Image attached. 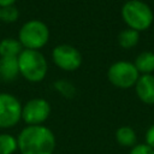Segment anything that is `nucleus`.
I'll use <instances>...</instances> for the list:
<instances>
[{"label":"nucleus","instance_id":"1","mask_svg":"<svg viewBox=\"0 0 154 154\" xmlns=\"http://www.w3.org/2000/svg\"><path fill=\"white\" fill-rule=\"evenodd\" d=\"M17 141L20 154H53L57 147L55 135L46 125H26Z\"/></svg>","mask_w":154,"mask_h":154},{"label":"nucleus","instance_id":"2","mask_svg":"<svg viewBox=\"0 0 154 154\" xmlns=\"http://www.w3.org/2000/svg\"><path fill=\"white\" fill-rule=\"evenodd\" d=\"M18 66L19 75L31 83L43 81L48 72L47 60L40 51L23 49L18 55Z\"/></svg>","mask_w":154,"mask_h":154},{"label":"nucleus","instance_id":"3","mask_svg":"<svg viewBox=\"0 0 154 154\" xmlns=\"http://www.w3.org/2000/svg\"><path fill=\"white\" fill-rule=\"evenodd\" d=\"M120 13L128 28L138 32L149 29L154 20L152 8L142 0H128L123 5Z\"/></svg>","mask_w":154,"mask_h":154},{"label":"nucleus","instance_id":"4","mask_svg":"<svg viewBox=\"0 0 154 154\" xmlns=\"http://www.w3.org/2000/svg\"><path fill=\"white\" fill-rule=\"evenodd\" d=\"M49 40V29L46 23L38 19H31L25 22L18 32V41L23 49L40 51L45 47Z\"/></svg>","mask_w":154,"mask_h":154},{"label":"nucleus","instance_id":"5","mask_svg":"<svg viewBox=\"0 0 154 154\" xmlns=\"http://www.w3.org/2000/svg\"><path fill=\"white\" fill-rule=\"evenodd\" d=\"M138 77L140 73L134 63L124 60L113 63L107 71V78L111 84L120 89H129L131 87H135Z\"/></svg>","mask_w":154,"mask_h":154},{"label":"nucleus","instance_id":"6","mask_svg":"<svg viewBox=\"0 0 154 154\" xmlns=\"http://www.w3.org/2000/svg\"><path fill=\"white\" fill-rule=\"evenodd\" d=\"M22 120V103L10 93H0V129H10Z\"/></svg>","mask_w":154,"mask_h":154},{"label":"nucleus","instance_id":"7","mask_svg":"<svg viewBox=\"0 0 154 154\" xmlns=\"http://www.w3.org/2000/svg\"><path fill=\"white\" fill-rule=\"evenodd\" d=\"M51 116V105L42 97H35L22 105V120L26 125H43Z\"/></svg>","mask_w":154,"mask_h":154},{"label":"nucleus","instance_id":"8","mask_svg":"<svg viewBox=\"0 0 154 154\" xmlns=\"http://www.w3.org/2000/svg\"><path fill=\"white\" fill-rule=\"evenodd\" d=\"M52 59L59 69L69 72L77 70L82 64V55L79 51L67 43L55 46L52 51Z\"/></svg>","mask_w":154,"mask_h":154},{"label":"nucleus","instance_id":"9","mask_svg":"<svg viewBox=\"0 0 154 154\" xmlns=\"http://www.w3.org/2000/svg\"><path fill=\"white\" fill-rule=\"evenodd\" d=\"M135 91L137 97L146 105H154V76L153 75H140Z\"/></svg>","mask_w":154,"mask_h":154},{"label":"nucleus","instance_id":"10","mask_svg":"<svg viewBox=\"0 0 154 154\" xmlns=\"http://www.w3.org/2000/svg\"><path fill=\"white\" fill-rule=\"evenodd\" d=\"M19 75L18 57L0 58V79L4 82H12Z\"/></svg>","mask_w":154,"mask_h":154},{"label":"nucleus","instance_id":"11","mask_svg":"<svg viewBox=\"0 0 154 154\" xmlns=\"http://www.w3.org/2000/svg\"><path fill=\"white\" fill-rule=\"evenodd\" d=\"M116 141L122 147L132 148L135 144H137V135L131 126L124 125L116 130Z\"/></svg>","mask_w":154,"mask_h":154},{"label":"nucleus","instance_id":"12","mask_svg":"<svg viewBox=\"0 0 154 154\" xmlns=\"http://www.w3.org/2000/svg\"><path fill=\"white\" fill-rule=\"evenodd\" d=\"M138 73L142 75H152L154 71V53L153 52H142L140 53L134 63Z\"/></svg>","mask_w":154,"mask_h":154},{"label":"nucleus","instance_id":"13","mask_svg":"<svg viewBox=\"0 0 154 154\" xmlns=\"http://www.w3.org/2000/svg\"><path fill=\"white\" fill-rule=\"evenodd\" d=\"M23 51L20 42L12 37H5L0 41V58L18 57Z\"/></svg>","mask_w":154,"mask_h":154},{"label":"nucleus","instance_id":"14","mask_svg":"<svg viewBox=\"0 0 154 154\" xmlns=\"http://www.w3.org/2000/svg\"><path fill=\"white\" fill-rule=\"evenodd\" d=\"M138 41H140V32L130 28L122 30L118 35V43L124 49H130L135 47L138 43Z\"/></svg>","mask_w":154,"mask_h":154},{"label":"nucleus","instance_id":"15","mask_svg":"<svg viewBox=\"0 0 154 154\" xmlns=\"http://www.w3.org/2000/svg\"><path fill=\"white\" fill-rule=\"evenodd\" d=\"M17 150V137L7 132H0V154H14Z\"/></svg>","mask_w":154,"mask_h":154},{"label":"nucleus","instance_id":"16","mask_svg":"<svg viewBox=\"0 0 154 154\" xmlns=\"http://www.w3.org/2000/svg\"><path fill=\"white\" fill-rule=\"evenodd\" d=\"M18 17L19 10L14 5L0 8V20H2L4 23H14L17 22Z\"/></svg>","mask_w":154,"mask_h":154},{"label":"nucleus","instance_id":"17","mask_svg":"<svg viewBox=\"0 0 154 154\" xmlns=\"http://www.w3.org/2000/svg\"><path fill=\"white\" fill-rule=\"evenodd\" d=\"M129 154H154V149L146 143H137L130 149Z\"/></svg>","mask_w":154,"mask_h":154},{"label":"nucleus","instance_id":"18","mask_svg":"<svg viewBox=\"0 0 154 154\" xmlns=\"http://www.w3.org/2000/svg\"><path fill=\"white\" fill-rule=\"evenodd\" d=\"M144 143L154 149V124H152L144 134Z\"/></svg>","mask_w":154,"mask_h":154},{"label":"nucleus","instance_id":"19","mask_svg":"<svg viewBox=\"0 0 154 154\" xmlns=\"http://www.w3.org/2000/svg\"><path fill=\"white\" fill-rule=\"evenodd\" d=\"M17 0H0V8L2 7H7V6H12L14 5Z\"/></svg>","mask_w":154,"mask_h":154}]
</instances>
